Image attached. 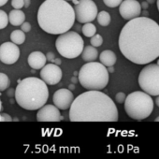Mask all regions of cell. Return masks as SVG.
Listing matches in <instances>:
<instances>
[{
	"label": "cell",
	"mask_w": 159,
	"mask_h": 159,
	"mask_svg": "<svg viewBox=\"0 0 159 159\" xmlns=\"http://www.w3.org/2000/svg\"><path fill=\"white\" fill-rule=\"evenodd\" d=\"M119 49L129 61L147 65L159 57V25L148 17L129 20L119 36Z\"/></svg>",
	"instance_id": "cell-1"
},
{
	"label": "cell",
	"mask_w": 159,
	"mask_h": 159,
	"mask_svg": "<svg viewBox=\"0 0 159 159\" xmlns=\"http://www.w3.org/2000/svg\"><path fill=\"white\" fill-rule=\"evenodd\" d=\"M118 110L112 99L100 90L78 96L69 108L71 122H117Z\"/></svg>",
	"instance_id": "cell-2"
},
{
	"label": "cell",
	"mask_w": 159,
	"mask_h": 159,
	"mask_svg": "<svg viewBox=\"0 0 159 159\" xmlns=\"http://www.w3.org/2000/svg\"><path fill=\"white\" fill-rule=\"evenodd\" d=\"M74 8L66 0H45L38 11V23L46 33L60 35L75 23Z\"/></svg>",
	"instance_id": "cell-3"
},
{
	"label": "cell",
	"mask_w": 159,
	"mask_h": 159,
	"mask_svg": "<svg viewBox=\"0 0 159 159\" xmlns=\"http://www.w3.org/2000/svg\"><path fill=\"white\" fill-rule=\"evenodd\" d=\"M14 97L18 105L23 109L36 111L47 103L49 90L41 79L28 77L19 82Z\"/></svg>",
	"instance_id": "cell-4"
},
{
	"label": "cell",
	"mask_w": 159,
	"mask_h": 159,
	"mask_svg": "<svg viewBox=\"0 0 159 159\" xmlns=\"http://www.w3.org/2000/svg\"><path fill=\"white\" fill-rule=\"evenodd\" d=\"M79 82L87 90H102L109 84V71L98 62H87L79 71Z\"/></svg>",
	"instance_id": "cell-5"
},
{
	"label": "cell",
	"mask_w": 159,
	"mask_h": 159,
	"mask_svg": "<svg viewBox=\"0 0 159 159\" xmlns=\"http://www.w3.org/2000/svg\"><path fill=\"white\" fill-rule=\"evenodd\" d=\"M125 111L134 120H144L149 117L153 110V100L145 92L135 91L130 93L125 100Z\"/></svg>",
	"instance_id": "cell-6"
},
{
	"label": "cell",
	"mask_w": 159,
	"mask_h": 159,
	"mask_svg": "<svg viewBox=\"0 0 159 159\" xmlns=\"http://www.w3.org/2000/svg\"><path fill=\"white\" fill-rule=\"evenodd\" d=\"M55 47L57 52L65 58L74 59L82 54L84 48L83 38L74 31H66L56 39Z\"/></svg>",
	"instance_id": "cell-7"
},
{
	"label": "cell",
	"mask_w": 159,
	"mask_h": 159,
	"mask_svg": "<svg viewBox=\"0 0 159 159\" xmlns=\"http://www.w3.org/2000/svg\"><path fill=\"white\" fill-rule=\"evenodd\" d=\"M139 84L143 92L150 96L159 95V65L150 64L142 68L139 75Z\"/></svg>",
	"instance_id": "cell-8"
},
{
	"label": "cell",
	"mask_w": 159,
	"mask_h": 159,
	"mask_svg": "<svg viewBox=\"0 0 159 159\" xmlns=\"http://www.w3.org/2000/svg\"><path fill=\"white\" fill-rule=\"evenodd\" d=\"M75 19L81 24L92 23L98 13V7L93 0H79L74 7Z\"/></svg>",
	"instance_id": "cell-9"
},
{
	"label": "cell",
	"mask_w": 159,
	"mask_h": 159,
	"mask_svg": "<svg viewBox=\"0 0 159 159\" xmlns=\"http://www.w3.org/2000/svg\"><path fill=\"white\" fill-rule=\"evenodd\" d=\"M63 77V72L58 65L48 64L45 65L40 71V78L48 85L57 84Z\"/></svg>",
	"instance_id": "cell-10"
},
{
	"label": "cell",
	"mask_w": 159,
	"mask_h": 159,
	"mask_svg": "<svg viewBox=\"0 0 159 159\" xmlns=\"http://www.w3.org/2000/svg\"><path fill=\"white\" fill-rule=\"evenodd\" d=\"M20 57V49L13 42H4L0 45V61L6 65H12Z\"/></svg>",
	"instance_id": "cell-11"
},
{
	"label": "cell",
	"mask_w": 159,
	"mask_h": 159,
	"mask_svg": "<svg viewBox=\"0 0 159 159\" xmlns=\"http://www.w3.org/2000/svg\"><path fill=\"white\" fill-rule=\"evenodd\" d=\"M119 12L125 20H131L141 14V5L137 0H123L119 5Z\"/></svg>",
	"instance_id": "cell-12"
},
{
	"label": "cell",
	"mask_w": 159,
	"mask_h": 159,
	"mask_svg": "<svg viewBox=\"0 0 159 159\" xmlns=\"http://www.w3.org/2000/svg\"><path fill=\"white\" fill-rule=\"evenodd\" d=\"M62 119L59 109L54 105H43L39 109L37 120L39 122H60Z\"/></svg>",
	"instance_id": "cell-13"
},
{
	"label": "cell",
	"mask_w": 159,
	"mask_h": 159,
	"mask_svg": "<svg viewBox=\"0 0 159 159\" xmlns=\"http://www.w3.org/2000/svg\"><path fill=\"white\" fill-rule=\"evenodd\" d=\"M74 100L72 92L68 89L62 88L57 90L52 97V102L59 110H67L70 108L71 103Z\"/></svg>",
	"instance_id": "cell-14"
},
{
	"label": "cell",
	"mask_w": 159,
	"mask_h": 159,
	"mask_svg": "<svg viewBox=\"0 0 159 159\" xmlns=\"http://www.w3.org/2000/svg\"><path fill=\"white\" fill-rule=\"evenodd\" d=\"M28 65L33 69H41L46 65V55L41 52H33L28 56Z\"/></svg>",
	"instance_id": "cell-15"
},
{
	"label": "cell",
	"mask_w": 159,
	"mask_h": 159,
	"mask_svg": "<svg viewBox=\"0 0 159 159\" xmlns=\"http://www.w3.org/2000/svg\"><path fill=\"white\" fill-rule=\"evenodd\" d=\"M99 60H100V63L102 65H104L106 67L107 66L109 67V66H113L115 65L117 57H116V54L112 51L105 50L100 53Z\"/></svg>",
	"instance_id": "cell-16"
},
{
	"label": "cell",
	"mask_w": 159,
	"mask_h": 159,
	"mask_svg": "<svg viewBox=\"0 0 159 159\" xmlns=\"http://www.w3.org/2000/svg\"><path fill=\"white\" fill-rule=\"evenodd\" d=\"M8 16L9 22L14 26H19L25 21V14L21 10H12Z\"/></svg>",
	"instance_id": "cell-17"
},
{
	"label": "cell",
	"mask_w": 159,
	"mask_h": 159,
	"mask_svg": "<svg viewBox=\"0 0 159 159\" xmlns=\"http://www.w3.org/2000/svg\"><path fill=\"white\" fill-rule=\"evenodd\" d=\"M82 56L85 62H93L98 58V52L96 49V47H94L92 45H88V46L84 48L83 52H82Z\"/></svg>",
	"instance_id": "cell-18"
},
{
	"label": "cell",
	"mask_w": 159,
	"mask_h": 159,
	"mask_svg": "<svg viewBox=\"0 0 159 159\" xmlns=\"http://www.w3.org/2000/svg\"><path fill=\"white\" fill-rule=\"evenodd\" d=\"M11 42H13L17 45L23 44L25 41V32L22 30H14L11 34Z\"/></svg>",
	"instance_id": "cell-19"
},
{
	"label": "cell",
	"mask_w": 159,
	"mask_h": 159,
	"mask_svg": "<svg viewBox=\"0 0 159 159\" xmlns=\"http://www.w3.org/2000/svg\"><path fill=\"white\" fill-rule=\"evenodd\" d=\"M97 19H98V24L100 25H102V26H108L111 24V21L110 13L108 11H102L98 12V15H97Z\"/></svg>",
	"instance_id": "cell-20"
},
{
	"label": "cell",
	"mask_w": 159,
	"mask_h": 159,
	"mask_svg": "<svg viewBox=\"0 0 159 159\" xmlns=\"http://www.w3.org/2000/svg\"><path fill=\"white\" fill-rule=\"evenodd\" d=\"M82 32H83L84 36H85L87 38H91L97 33V27L92 23H86L84 25Z\"/></svg>",
	"instance_id": "cell-21"
},
{
	"label": "cell",
	"mask_w": 159,
	"mask_h": 159,
	"mask_svg": "<svg viewBox=\"0 0 159 159\" xmlns=\"http://www.w3.org/2000/svg\"><path fill=\"white\" fill-rule=\"evenodd\" d=\"M11 85L10 78L5 74L0 72V92H3L6 89H8Z\"/></svg>",
	"instance_id": "cell-22"
},
{
	"label": "cell",
	"mask_w": 159,
	"mask_h": 159,
	"mask_svg": "<svg viewBox=\"0 0 159 159\" xmlns=\"http://www.w3.org/2000/svg\"><path fill=\"white\" fill-rule=\"evenodd\" d=\"M91 39H90V43H91V45L92 46H94V47H100L101 45H102V43H103V38L99 35V34H95L93 37H91L90 38Z\"/></svg>",
	"instance_id": "cell-23"
},
{
	"label": "cell",
	"mask_w": 159,
	"mask_h": 159,
	"mask_svg": "<svg viewBox=\"0 0 159 159\" xmlns=\"http://www.w3.org/2000/svg\"><path fill=\"white\" fill-rule=\"evenodd\" d=\"M9 24V16L4 11L0 10V29H4Z\"/></svg>",
	"instance_id": "cell-24"
},
{
	"label": "cell",
	"mask_w": 159,
	"mask_h": 159,
	"mask_svg": "<svg viewBox=\"0 0 159 159\" xmlns=\"http://www.w3.org/2000/svg\"><path fill=\"white\" fill-rule=\"evenodd\" d=\"M122 1L123 0H103L104 4L109 8H116L122 3Z\"/></svg>",
	"instance_id": "cell-25"
},
{
	"label": "cell",
	"mask_w": 159,
	"mask_h": 159,
	"mask_svg": "<svg viewBox=\"0 0 159 159\" xmlns=\"http://www.w3.org/2000/svg\"><path fill=\"white\" fill-rule=\"evenodd\" d=\"M11 6L15 10H21L25 6L24 0H11Z\"/></svg>",
	"instance_id": "cell-26"
},
{
	"label": "cell",
	"mask_w": 159,
	"mask_h": 159,
	"mask_svg": "<svg viewBox=\"0 0 159 159\" xmlns=\"http://www.w3.org/2000/svg\"><path fill=\"white\" fill-rule=\"evenodd\" d=\"M125 98H126L125 94V93H122V92L117 93V94H116V96H115L116 102H117V103H120V104H122V103H124V102H125Z\"/></svg>",
	"instance_id": "cell-27"
},
{
	"label": "cell",
	"mask_w": 159,
	"mask_h": 159,
	"mask_svg": "<svg viewBox=\"0 0 159 159\" xmlns=\"http://www.w3.org/2000/svg\"><path fill=\"white\" fill-rule=\"evenodd\" d=\"M21 30L24 31L25 33H28L31 30V25L28 22H24L21 25Z\"/></svg>",
	"instance_id": "cell-28"
},
{
	"label": "cell",
	"mask_w": 159,
	"mask_h": 159,
	"mask_svg": "<svg viewBox=\"0 0 159 159\" xmlns=\"http://www.w3.org/2000/svg\"><path fill=\"white\" fill-rule=\"evenodd\" d=\"M46 59H47L48 61H50V62H52V61L55 59V55H54V53H53V52H47V54H46Z\"/></svg>",
	"instance_id": "cell-29"
},
{
	"label": "cell",
	"mask_w": 159,
	"mask_h": 159,
	"mask_svg": "<svg viewBox=\"0 0 159 159\" xmlns=\"http://www.w3.org/2000/svg\"><path fill=\"white\" fill-rule=\"evenodd\" d=\"M1 115L3 117V122H11L12 121V118L11 117V115H9L7 113H2V112H1Z\"/></svg>",
	"instance_id": "cell-30"
},
{
	"label": "cell",
	"mask_w": 159,
	"mask_h": 159,
	"mask_svg": "<svg viewBox=\"0 0 159 159\" xmlns=\"http://www.w3.org/2000/svg\"><path fill=\"white\" fill-rule=\"evenodd\" d=\"M24 3H25V8H28L30 6V0H24Z\"/></svg>",
	"instance_id": "cell-31"
},
{
	"label": "cell",
	"mask_w": 159,
	"mask_h": 159,
	"mask_svg": "<svg viewBox=\"0 0 159 159\" xmlns=\"http://www.w3.org/2000/svg\"><path fill=\"white\" fill-rule=\"evenodd\" d=\"M9 1V0H0V7L4 6L5 4H7V2Z\"/></svg>",
	"instance_id": "cell-32"
},
{
	"label": "cell",
	"mask_w": 159,
	"mask_h": 159,
	"mask_svg": "<svg viewBox=\"0 0 159 159\" xmlns=\"http://www.w3.org/2000/svg\"><path fill=\"white\" fill-rule=\"evenodd\" d=\"M155 104H156V106L157 107H159V95L156 97V98H155Z\"/></svg>",
	"instance_id": "cell-33"
},
{
	"label": "cell",
	"mask_w": 159,
	"mask_h": 159,
	"mask_svg": "<svg viewBox=\"0 0 159 159\" xmlns=\"http://www.w3.org/2000/svg\"><path fill=\"white\" fill-rule=\"evenodd\" d=\"M142 7H143L144 9H146V8L148 7V4H146V2H144V3H142Z\"/></svg>",
	"instance_id": "cell-34"
},
{
	"label": "cell",
	"mask_w": 159,
	"mask_h": 159,
	"mask_svg": "<svg viewBox=\"0 0 159 159\" xmlns=\"http://www.w3.org/2000/svg\"><path fill=\"white\" fill-rule=\"evenodd\" d=\"M66 1H72V2H74V4H76L77 2H78V0H66Z\"/></svg>",
	"instance_id": "cell-35"
},
{
	"label": "cell",
	"mask_w": 159,
	"mask_h": 159,
	"mask_svg": "<svg viewBox=\"0 0 159 159\" xmlns=\"http://www.w3.org/2000/svg\"><path fill=\"white\" fill-rule=\"evenodd\" d=\"M2 111V102H1V99H0V112Z\"/></svg>",
	"instance_id": "cell-36"
},
{
	"label": "cell",
	"mask_w": 159,
	"mask_h": 159,
	"mask_svg": "<svg viewBox=\"0 0 159 159\" xmlns=\"http://www.w3.org/2000/svg\"><path fill=\"white\" fill-rule=\"evenodd\" d=\"M156 4H157V9H158V11H159V0H157Z\"/></svg>",
	"instance_id": "cell-37"
},
{
	"label": "cell",
	"mask_w": 159,
	"mask_h": 159,
	"mask_svg": "<svg viewBox=\"0 0 159 159\" xmlns=\"http://www.w3.org/2000/svg\"><path fill=\"white\" fill-rule=\"evenodd\" d=\"M154 121H155V122H159V116H158V117H156Z\"/></svg>",
	"instance_id": "cell-38"
},
{
	"label": "cell",
	"mask_w": 159,
	"mask_h": 159,
	"mask_svg": "<svg viewBox=\"0 0 159 159\" xmlns=\"http://www.w3.org/2000/svg\"><path fill=\"white\" fill-rule=\"evenodd\" d=\"M157 65H159V60H158V63H157Z\"/></svg>",
	"instance_id": "cell-39"
}]
</instances>
